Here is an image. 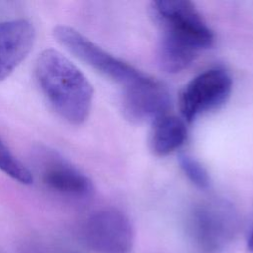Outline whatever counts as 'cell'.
I'll return each mask as SVG.
<instances>
[{
    "label": "cell",
    "instance_id": "obj_12",
    "mask_svg": "<svg viewBox=\"0 0 253 253\" xmlns=\"http://www.w3.org/2000/svg\"><path fill=\"white\" fill-rule=\"evenodd\" d=\"M179 164L183 173L193 185L200 189H207L210 186L211 179L209 173L196 158L189 154H181Z\"/></svg>",
    "mask_w": 253,
    "mask_h": 253
},
{
    "label": "cell",
    "instance_id": "obj_2",
    "mask_svg": "<svg viewBox=\"0 0 253 253\" xmlns=\"http://www.w3.org/2000/svg\"><path fill=\"white\" fill-rule=\"evenodd\" d=\"M35 77L43 97L56 114L72 125L84 123L91 112L94 91L86 76L55 49L37 58Z\"/></svg>",
    "mask_w": 253,
    "mask_h": 253
},
{
    "label": "cell",
    "instance_id": "obj_1",
    "mask_svg": "<svg viewBox=\"0 0 253 253\" xmlns=\"http://www.w3.org/2000/svg\"><path fill=\"white\" fill-rule=\"evenodd\" d=\"M150 11L160 31L157 62L165 72H181L213 44L212 31L192 2L157 0Z\"/></svg>",
    "mask_w": 253,
    "mask_h": 253
},
{
    "label": "cell",
    "instance_id": "obj_8",
    "mask_svg": "<svg viewBox=\"0 0 253 253\" xmlns=\"http://www.w3.org/2000/svg\"><path fill=\"white\" fill-rule=\"evenodd\" d=\"M168 91L156 80L147 76L142 81L123 88L122 111L133 123H151L167 114L170 107Z\"/></svg>",
    "mask_w": 253,
    "mask_h": 253
},
{
    "label": "cell",
    "instance_id": "obj_7",
    "mask_svg": "<svg viewBox=\"0 0 253 253\" xmlns=\"http://www.w3.org/2000/svg\"><path fill=\"white\" fill-rule=\"evenodd\" d=\"M86 244L98 253H129L134 232L128 217L119 210L103 209L92 213L83 225Z\"/></svg>",
    "mask_w": 253,
    "mask_h": 253
},
{
    "label": "cell",
    "instance_id": "obj_9",
    "mask_svg": "<svg viewBox=\"0 0 253 253\" xmlns=\"http://www.w3.org/2000/svg\"><path fill=\"white\" fill-rule=\"evenodd\" d=\"M35 40L36 30L30 21L0 22V80L8 77L28 56Z\"/></svg>",
    "mask_w": 253,
    "mask_h": 253
},
{
    "label": "cell",
    "instance_id": "obj_11",
    "mask_svg": "<svg viewBox=\"0 0 253 253\" xmlns=\"http://www.w3.org/2000/svg\"><path fill=\"white\" fill-rule=\"evenodd\" d=\"M0 170L7 176L23 185H31L34 176L30 169L26 167L10 150L0 136Z\"/></svg>",
    "mask_w": 253,
    "mask_h": 253
},
{
    "label": "cell",
    "instance_id": "obj_5",
    "mask_svg": "<svg viewBox=\"0 0 253 253\" xmlns=\"http://www.w3.org/2000/svg\"><path fill=\"white\" fill-rule=\"evenodd\" d=\"M32 161L42 183L48 190L72 199H84L93 193L90 178L56 150L38 145L32 150Z\"/></svg>",
    "mask_w": 253,
    "mask_h": 253
},
{
    "label": "cell",
    "instance_id": "obj_4",
    "mask_svg": "<svg viewBox=\"0 0 253 253\" xmlns=\"http://www.w3.org/2000/svg\"><path fill=\"white\" fill-rule=\"evenodd\" d=\"M53 35L56 41L78 59L123 88L145 79L148 75L109 53L75 29L57 26Z\"/></svg>",
    "mask_w": 253,
    "mask_h": 253
},
{
    "label": "cell",
    "instance_id": "obj_10",
    "mask_svg": "<svg viewBox=\"0 0 253 253\" xmlns=\"http://www.w3.org/2000/svg\"><path fill=\"white\" fill-rule=\"evenodd\" d=\"M187 139L186 122L177 116L162 115L152 122L149 147L157 156H166L179 149Z\"/></svg>",
    "mask_w": 253,
    "mask_h": 253
},
{
    "label": "cell",
    "instance_id": "obj_14",
    "mask_svg": "<svg viewBox=\"0 0 253 253\" xmlns=\"http://www.w3.org/2000/svg\"><path fill=\"white\" fill-rule=\"evenodd\" d=\"M75 253H77V252H75Z\"/></svg>",
    "mask_w": 253,
    "mask_h": 253
},
{
    "label": "cell",
    "instance_id": "obj_6",
    "mask_svg": "<svg viewBox=\"0 0 253 253\" xmlns=\"http://www.w3.org/2000/svg\"><path fill=\"white\" fill-rule=\"evenodd\" d=\"M232 91V79L221 68H210L192 78L180 95L183 120L194 122L200 116L223 106Z\"/></svg>",
    "mask_w": 253,
    "mask_h": 253
},
{
    "label": "cell",
    "instance_id": "obj_3",
    "mask_svg": "<svg viewBox=\"0 0 253 253\" xmlns=\"http://www.w3.org/2000/svg\"><path fill=\"white\" fill-rule=\"evenodd\" d=\"M188 225L198 253H222L237 231L238 217L230 204L213 200L195 207Z\"/></svg>",
    "mask_w": 253,
    "mask_h": 253
},
{
    "label": "cell",
    "instance_id": "obj_13",
    "mask_svg": "<svg viewBox=\"0 0 253 253\" xmlns=\"http://www.w3.org/2000/svg\"><path fill=\"white\" fill-rule=\"evenodd\" d=\"M247 248L250 250V251H253V228L249 234V237H248V240H247Z\"/></svg>",
    "mask_w": 253,
    "mask_h": 253
}]
</instances>
